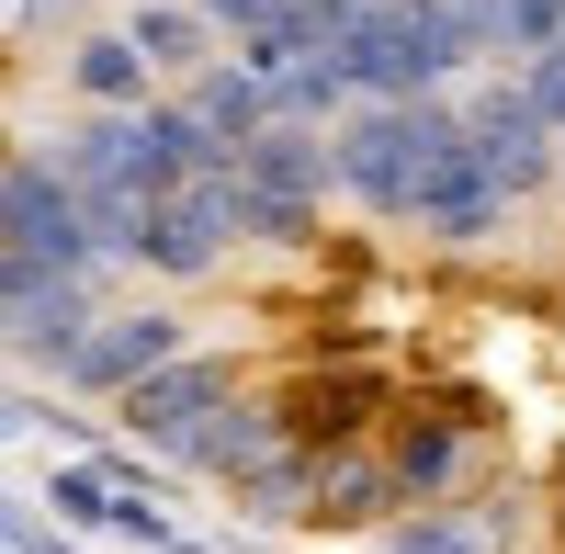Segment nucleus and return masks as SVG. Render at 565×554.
<instances>
[{
  "instance_id": "obj_1",
  "label": "nucleus",
  "mask_w": 565,
  "mask_h": 554,
  "mask_svg": "<svg viewBox=\"0 0 565 554\" xmlns=\"http://www.w3.org/2000/svg\"><path fill=\"white\" fill-rule=\"evenodd\" d=\"M476 57H498L487 0H373L351 23V45H340L362 103H441V79L476 68Z\"/></svg>"
},
{
  "instance_id": "obj_2",
  "label": "nucleus",
  "mask_w": 565,
  "mask_h": 554,
  "mask_svg": "<svg viewBox=\"0 0 565 554\" xmlns=\"http://www.w3.org/2000/svg\"><path fill=\"white\" fill-rule=\"evenodd\" d=\"M452 148H463V114L452 103H362L340 125V193L373 204L385 226H407L418 215V181H430Z\"/></svg>"
},
{
  "instance_id": "obj_3",
  "label": "nucleus",
  "mask_w": 565,
  "mask_h": 554,
  "mask_svg": "<svg viewBox=\"0 0 565 554\" xmlns=\"http://www.w3.org/2000/svg\"><path fill=\"white\" fill-rule=\"evenodd\" d=\"M90 260H103V226H90L79 181L57 159H12V181H0V271H68V284H90Z\"/></svg>"
},
{
  "instance_id": "obj_4",
  "label": "nucleus",
  "mask_w": 565,
  "mask_h": 554,
  "mask_svg": "<svg viewBox=\"0 0 565 554\" xmlns=\"http://www.w3.org/2000/svg\"><path fill=\"white\" fill-rule=\"evenodd\" d=\"M328 181H340V136L328 125H271L260 148L238 159V226L249 238H317V204H328Z\"/></svg>"
},
{
  "instance_id": "obj_5",
  "label": "nucleus",
  "mask_w": 565,
  "mask_h": 554,
  "mask_svg": "<svg viewBox=\"0 0 565 554\" xmlns=\"http://www.w3.org/2000/svg\"><path fill=\"white\" fill-rule=\"evenodd\" d=\"M498 407L476 385H441V396H407L396 430H385V465H396V498H418V510H452L463 476H476V441H487Z\"/></svg>"
},
{
  "instance_id": "obj_6",
  "label": "nucleus",
  "mask_w": 565,
  "mask_h": 554,
  "mask_svg": "<svg viewBox=\"0 0 565 554\" xmlns=\"http://www.w3.org/2000/svg\"><path fill=\"white\" fill-rule=\"evenodd\" d=\"M226 407H238V374L204 362V351H181L170 374H148V385L125 396V441L170 452V465H204V441L226 430Z\"/></svg>"
},
{
  "instance_id": "obj_7",
  "label": "nucleus",
  "mask_w": 565,
  "mask_h": 554,
  "mask_svg": "<svg viewBox=\"0 0 565 554\" xmlns=\"http://www.w3.org/2000/svg\"><path fill=\"white\" fill-rule=\"evenodd\" d=\"M238 170H193L181 193L148 215V238H136V271H170V284H193V271H215L226 249H238Z\"/></svg>"
},
{
  "instance_id": "obj_8",
  "label": "nucleus",
  "mask_w": 565,
  "mask_h": 554,
  "mask_svg": "<svg viewBox=\"0 0 565 554\" xmlns=\"http://www.w3.org/2000/svg\"><path fill=\"white\" fill-rule=\"evenodd\" d=\"M463 136H476V159L498 170V193H509V204H532L543 181L565 170L554 125H543V103H532V79H487L476 103H463Z\"/></svg>"
},
{
  "instance_id": "obj_9",
  "label": "nucleus",
  "mask_w": 565,
  "mask_h": 554,
  "mask_svg": "<svg viewBox=\"0 0 565 554\" xmlns=\"http://www.w3.org/2000/svg\"><path fill=\"white\" fill-rule=\"evenodd\" d=\"M271 407H282V441H295V452H362V430L385 419L396 396H385V374H362V362H340V374L306 362Z\"/></svg>"
},
{
  "instance_id": "obj_10",
  "label": "nucleus",
  "mask_w": 565,
  "mask_h": 554,
  "mask_svg": "<svg viewBox=\"0 0 565 554\" xmlns=\"http://www.w3.org/2000/svg\"><path fill=\"white\" fill-rule=\"evenodd\" d=\"M170 362H181V317H159V306H125V317H103V329H90V340L68 351V385L125 407L148 374H170Z\"/></svg>"
},
{
  "instance_id": "obj_11",
  "label": "nucleus",
  "mask_w": 565,
  "mask_h": 554,
  "mask_svg": "<svg viewBox=\"0 0 565 554\" xmlns=\"http://www.w3.org/2000/svg\"><path fill=\"white\" fill-rule=\"evenodd\" d=\"M407 226H418V238H441V249H476V238H498V226H509V193H498V170L476 159V136L418 181V215H407Z\"/></svg>"
},
{
  "instance_id": "obj_12",
  "label": "nucleus",
  "mask_w": 565,
  "mask_h": 554,
  "mask_svg": "<svg viewBox=\"0 0 565 554\" xmlns=\"http://www.w3.org/2000/svg\"><path fill=\"white\" fill-rule=\"evenodd\" d=\"M0 284H12V351L68 374V351L103 329V317H90V284H68V271H0Z\"/></svg>"
},
{
  "instance_id": "obj_13",
  "label": "nucleus",
  "mask_w": 565,
  "mask_h": 554,
  "mask_svg": "<svg viewBox=\"0 0 565 554\" xmlns=\"http://www.w3.org/2000/svg\"><path fill=\"white\" fill-rule=\"evenodd\" d=\"M396 510V465L385 452H306V521L317 532H362V521H385Z\"/></svg>"
},
{
  "instance_id": "obj_14",
  "label": "nucleus",
  "mask_w": 565,
  "mask_h": 554,
  "mask_svg": "<svg viewBox=\"0 0 565 554\" xmlns=\"http://www.w3.org/2000/svg\"><path fill=\"white\" fill-rule=\"evenodd\" d=\"M68 79H79V103L90 114H148V45L136 34H79V57H68Z\"/></svg>"
},
{
  "instance_id": "obj_15",
  "label": "nucleus",
  "mask_w": 565,
  "mask_h": 554,
  "mask_svg": "<svg viewBox=\"0 0 565 554\" xmlns=\"http://www.w3.org/2000/svg\"><path fill=\"white\" fill-rule=\"evenodd\" d=\"M125 34H136V45H148V68H170L181 90H193V79L215 68V57H204V12H170V0H159V12H136Z\"/></svg>"
},
{
  "instance_id": "obj_16",
  "label": "nucleus",
  "mask_w": 565,
  "mask_h": 554,
  "mask_svg": "<svg viewBox=\"0 0 565 554\" xmlns=\"http://www.w3.org/2000/svg\"><path fill=\"white\" fill-rule=\"evenodd\" d=\"M45 498H57V521H125V487H114L103 465H90V452L45 476Z\"/></svg>"
},
{
  "instance_id": "obj_17",
  "label": "nucleus",
  "mask_w": 565,
  "mask_h": 554,
  "mask_svg": "<svg viewBox=\"0 0 565 554\" xmlns=\"http://www.w3.org/2000/svg\"><path fill=\"white\" fill-rule=\"evenodd\" d=\"M385 554H487V532L463 521V510H418V521H407Z\"/></svg>"
},
{
  "instance_id": "obj_18",
  "label": "nucleus",
  "mask_w": 565,
  "mask_h": 554,
  "mask_svg": "<svg viewBox=\"0 0 565 554\" xmlns=\"http://www.w3.org/2000/svg\"><path fill=\"white\" fill-rule=\"evenodd\" d=\"M193 12H204V23H226V34H238V45H249L260 23H282V0H193Z\"/></svg>"
},
{
  "instance_id": "obj_19",
  "label": "nucleus",
  "mask_w": 565,
  "mask_h": 554,
  "mask_svg": "<svg viewBox=\"0 0 565 554\" xmlns=\"http://www.w3.org/2000/svg\"><path fill=\"white\" fill-rule=\"evenodd\" d=\"M521 79H532V103H543V125H554V136H565V45H554V57H532V68H521Z\"/></svg>"
},
{
  "instance_id": "obj_20",
  "label": "nucleus",
  "mask_w": 565,
  "mask_h": 554,
  "mask_svg": "<svg viewBox=\"0 0 565 554\" xmlns=\"http://www.w3.org/2000/svg\"><path fill=\"white\" fill-rule=\"evenodd\" d=\"M12 554H68V543H45V521H12Z\"/></svg>"
},
{
  "instance_id": "obj_21",
  "label": "nucleus",
  "mask_w": 565,
  "mask_h": 554,
  "mask_svg": "<svg viewBox=\"0 0 565 554\" xmlns=\"http://www.w3.org/2000/svg\"><path fill=\"white\" fill-rule=\"evenodd\" d=\"M34 23H45V0H12V34H34Z\"/></svg>"
},
{
  "instance_id": "obj_22",
  "label": "nucleus",
  "mask_w": 565,
  "mask_h": 554,
  "mask_svg": "<svg viewBox=\"0 0 565 554\" xmlns=\"http://www.w3.org/2000/svg\"><path fill=\"white\" fill-rule=\"evenodd\" d=\"M554 543H565V521H554Z\"/></svg>"
}]
</instances>
